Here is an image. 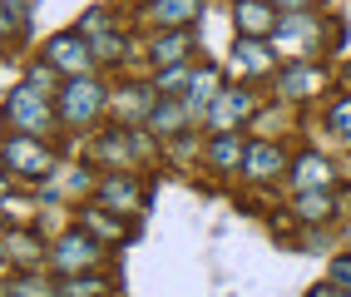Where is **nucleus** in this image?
Instances as JSON below:
<instances>
[{
    "instance_id": "13",
    "label": "nucleus",
    "mask_w": 351,
    "mask_h": 297,
    "mask_svg": "<svg viewBox=\"0 0 351 297\" xmlns=\"http://www.w3.org/2000/svg\"><path fill=\"white\" fill-rule=\"evenodd\" d=\"M154 84H138V80H129L124 89H114L109 95V109L119 114V124L124 129H138V124H149V109H154Z\"/></svg>"
},
{
    "instance_id": "9",
    "label": "nucleus",
    "mask_w": 351,
    "mask_h": 297,
    "mask_svg": "<svg viewBox=\"0 0 351 297\" xmlns=\"http://www.w3.org/2000/svg\"><path fill=\"white\" fill-rule=\"evenodd\" d=\"M322 84H326V75H322L317 60H287L282 75H277V95L297 104V99H317Z\"/></svg>"
},
{
    "instance_id": "14",
    "label": "nucleus",
    "mask_w": 351,
    "mask_h": 297,
    "mask_svg": "<svg viewBox=\"0 0 351 297\" xmlns=\"http://www.w3.org/2000/svg\"><path fill=\"white\" fill-rule=\"evenodd\" d=\"M189 55H193V35H189V30H158V35L149 40V64H154V75L189 64Z\"/></svg>"
},
{
    "instance_id": "3",
    "label": "nucleus",
    "mask_w": 351,
    "mask_h": 297,
    "mask_svg": "<svg viewBox=\"0 0 351 297\" xmlns=\"http://www.w3.org/2000/svg\"><path fill=\"white\" fill-rule=\"evenodd\" d=\"M0 164H5L15 178H25V184H45V178L55 174V154L40 139H30V134H15V139L0 144Z\"/></svg>"
},
{
    "instance_id": "26",
    "label": "nucleus",
    "mask_w": 351,
    "mask_h": 297,
    "mask_svg": "<svg viewBox=\"0 0 351 297\" xmlns=\"http://www.w3.org/2000/svg\"><path fill=\"white\" fill-rule=\"evenodd\" d=\"M317 0H272V10L277 15H302V10H312Z\"/></svg>"
},
{
    "instance_id": "28",
    "label": "nucleus",
    "mask_w": 351,
    "mask_h": 297,
    "mask_svg": "<svg viewBox=\"0 0 351 297\" xmlns=\"http://www.w3.org/2000/svg\"><path fill=\"white\" fill-rule=\"evenodd\" d=\"M307 297H351V287H337V283H317Z\"/></svg>"
},
{
    "instance_id": "33",
    "label": "nucleus",
    "mask_w": 351,
    "mask_h": 297,
    "mask_svg": "<svg viewBox=\"0 0 351 297\" xmlns=\"http://www.w3.org/2000/svg\"><path fill=\"white\" fill-rule=\"evenodd\" d=\"M10 5H15V0H10Z\"/></svg>"
},
{
    "instance_id": "30",
    "label": "nucleus",
    "mask_w": 351,
    "mask_h": 297,
    "mask_svg": "<svg viewBox=\"0 0 351 297\" xmlns=\"http://www.w3.org/2000/svg\"><path fill=\"white\" fill-rule=\"evenodd\" d=\"M346 89H351V64H346Z\"/></svg>"
},
{
    "instance_id": "8",
    "label": "nucleus",
    "mask_w": 351,
    "mask_h": 297,
    "mask_svg": "<svg viewBox=\"0 0 351 297\" xmlns=\"http://www.w3.org/2000/svg\"><path fill=\"white\" fill-rule=\"evenodd\" d=\"M95 193H99L104 209H109V213H119V218L138 213V209L149 203V189H144V178H138V174H104Z\"/></svg>"
},
{
    "instance_id": "18",
    "label": "nucleus",
    "mask_w": 351,
    "mask_h": 297,
    "mask_svg": "<svg viewBox=\"0 0 351 297\" xmlns=\"http://www.w3.org/2000/svg\"><path fill=\"white\" fill-rule=\"evenodd\" d=\"M243 154H247V144L238 139V134H213L208 149H203L208 169H218V174H243Z\"/></svg>"
},
{
    "instance_id": "6",
    "label": "nucleus",
    "mask_w": 351,
    "mask_h": 297,
    "mask_svg": "<svg viewBox=\"0 0 351 297\" xmlns=\"http://www.w3.org/2000/svg\"><path fill=\"white\" fill-rule=\"evenodd\" d=\"M45 64L50 70H60L64 80H75V75H95L89 64H95V50H89V40L80 30H60L50 45H45Z\"/></svg>"
},
{
    "instance_id": "11",
    "label": "nucleus",
    "mask_w": 351,
    "mask_h": 297,
    "mask_svg": "<svg viewBox=\"0 0 351 297\" xmlns=\"http://www.w3.org/2000/svg\"><path fill=\"white\" fill-rule=\"evenodd\" d=\"M228 64H232L238 80H267L277 70V50H272V40H238Z\"/></svg>"
},
{
    "instance_id": "4",
    "label": "nucleus",
    "mask_w": 351,
    "mask_h": 297,
    "mask_svg": "<svg viewBox=\"0 0 351 297\" xmlns=\"http://www.w3.org/2000/svg\"><path fill=\"white\" fill-rule=\"evenodd\" d=\"M0 114H5V124H10L15 134H30V139H40V134L55 124V104L45 99V95H30L25 84H15L10 95H5Z\"/></svg>"
},
{
    "instance_id": "16",
    "label": "nucleus",
    "mask_w": 351,
    "mask_h": 297,
    "mask_svg": "<svg viewBox=\"0 0 351 297\" xmlns=\"http://www.w3.org/2000/svg\"><path fill=\"white\" fill-rule=\"evenodd\" d=\"M292 184H297V193H312V189H332V164H326V158L317 154V149H302L297 158H292Z\"/></svg>"
},
{
    "instance_id": "24",
    "label": "nucleus",
    "mask_w": 351,
    "mask_h": 297,
    "mask_svg": "<svg viewBox=\"0 0 351 297\" xmlns=\"http://www.w3.org/2000/svg\"><path fill=\"white\" fill-rule=\"evenodd\" d=\"M60 297H109V278H69Z\"/></svg>"
},
{
    "instance_id": "23",
    "label": "nucleus",
    "mask_w": 351,
    "mask_h": 297,
    "mask_svg": "<svg viewBox=\"0 0 351 297\" xmlns=\"http://www.w3.org/2000/svg\"><path fill=\"white\" fill-rule=\"evenodd\" d=\"M326 129H332V139L351 149V95L346 99H332V109H326Z\"/></svg>"
},
{
    "instance_id": "10",
    "label": "nucleus",
    "mask_w": 351,
    "mask_h": 297,
    "mask_svg": "<svg viewBox=\"0 0 351 297\" xmlns=\"http://www.w3.org/2000/svg\"><path fill=\"white\" fill-rule=\"evenodd\" d=\"M277 15L272 0H232V30H238V40H272L277 30Z\"/></svg>"
},
{
    "instance_id": "21",
    "label": "nucleus",
    "mask_w": 351,
    "mask_h": 297,
    "mask_svg": "<svg viewBox=\"0 0 351 297\" xmlns=\"http://www.w3.org/2000/svg\"><path fill=\"white\" fill-rule=\"evenodd\" d=\"M292 209H297V218H307V223H326L337 213V198H332V189H312V193H297Z\"/></svg>"
},
{
    "instance_id": "29",
    "label": "nucleus",
    "mask_w": 351,
    "mask_h": 297,
    "mask_svg": "<svg viewBox=\"0 0 351 297\" xmlns=\"http://www.w3.org/2000/svg\"><path fill=\"white\" fill-rule=\"evenodd\" d=\"M5 198H10V184H5V178H0V209H5Z\"/></svg>"
},
{
    "instance_id": "31",
    "label": "nucleus",
    "mask_w": 351,
    "mask_h": 297,
    "mask_svg": "<svg viewBox=\"0 0 351 297\" xmlns=\"http://www.w3.org/2000/svg\"><path fill=\"white\" fill-rule=\"evenodd\" d=\"M0 272H5V253H0Z\"/></svg>"
},
{
    "instance_id": "15",
    "label": "nucleus",
    "mask_w": 351,
    "mask_h": 297,
    "mask_svg": "<svg viewBox=\"0 0 351 297\" xmlns=\"http://www.w3.org/2000/svg\"><path fill=\"white\" fill-rule=\"evenodd\" d=\"M218 89H223V80H218V64H198V70H193V80H189V89H183V109H189V119H203V114H208V104L218 99Z\"/></svg>"
},
{
    "instance_id": "17",
    "label": "nucleus",
    "mask_w": 351,
    "mask_h": 297,
    "mask_svg": "<svg viewBox=\"0 0 351 297\" xmlns=\"http://www.w3.org/2000/svg\"><path fill=\"white\" fill-rule=\"evenodd\" d=\"M203 15V0H154L149 5V25L158 30H189Z\"/></svg>"
},
{
    "instance_id": "5",
    "label": "nucleus",
    "mask_w": 351,
    "mask_h": 297,
    "mask_svg": "<svg viewBox=\"0 0 351 297\" xmlns=\"http://www.w3.org/2000/svg\"><path fill=\"white\" fill-rule=\"evenodd\" d=\"M252 114H257V95H252V89H247V84H223L203 119H208V129H213V134H232L243 119H252Z\"/></svg>"
},
{
    "instance_id": "22",
    "label": "nucleus",
    "mask_w": 351,
    "mask_h": 297,
    "mask_svg": "<svg viewBox=\"0 0 351 297\" xmlns=\"http://www.w3.org/2000/svg\"><path fill=\"white\" fill-rule=\"evenodd\" d=\"M30 233H5L0 238V253H10L15 263H40V258H50V248H40V243H25Z\"/></svg>"
},
{
    "instance_id": "7",
    "label": "nucleus",
    "mask_w": 351,
    "mask_h": 297,
    "mask_svg": "<svg viewBox=\"0 0 351 297\" xmlns=\"http://www.w3.org/2000/svg\"><path fill=\"white\" fill-rule=\"evenodd\" d=\"M99 263V238H89L84 228H75V233H60L50 243V268L69 272V278H80V272H89Z\"/></svg>"
},
{
    "instance_id": "1",
    "label": "nucleus",
    "mask_w": 351,
    "mask_h": 297,
    "mask_svg": "<svg viewBox=\"0 0 351 297\" xmlns=\"http://www.w3.org/2000/svg\"><path fill=\"white\" fill-rule=\"evenodd\" d=\"M55 109H60V119L69 129H89V124H99V114L109 109V84L95 80V75H75V80H64Z\"/></svg>"
},
{
    "instance_id": "20",
    "label": "nucleus",
    "mask_w": 351,
    "mask_h": 297,
    "mask_svg": "<svg viewBox=\"0 0 351 297\" xmlns=\"http://www.w3.org/2000/svg\"><path fill=\"white\" fill-rule=\"evenodd\" d=\"M80 223H84V233L99 238V243H104V238H129V223H124L119 213H109L104 203H89V209L80 213Z\"/></svg>"
},
{
    "instance_id": "32",
    "label": "nucleus",
    "mask_w": 351,
    "mask_h": 297,
    "mask_svg": "<svg viewBox=\"0 0 351 297\" xmlns=\"http://www.w3.org/2000/svg\"><path fill=\"white\" fill-rule=\"evenodd\" d=\"M149 5H154V0H149Z\"/></svg>"
},
{
    "instance_id": "12",
    "label": "nucleus",
    "mask_w": 351,
    "mask_h": 297,
    "mask_svg": "<svg viewBox=\"0 0 351 297\" xmlns=\"http://www.w3.org/2000/svg\"><path fill=\"white\" fill-rule=\"evenodd\" d=\"M287 169H292L287 149L272 144V139H257V144H247V154H243V174L252 178V184H272V178H282Z\"/></svg>"
},
{
    "instance_id": "25",
    "label": "nucleus",
    "mask_w": 351,
    "mask_h": 297,
    "mask_svg": "<svg viewBox=\"0 0 351 297\" xmlns=\"http://www.w3.org/2000/svg\"><path fill=\"white\" fill-rule=\"evenodd\" d=\"M20 30V15L10 10V0H0V40H10Z\"/></svg>"
},
{
    "instance_id": "27",
    "label": "nucleus",
    "mask_w": 351,
    "mask_h": 297,
    "mask_svg": "<svg viewBox=\"0 0 351 297\" xmlns=\"http://www.w3.org/2000/svg\"><path fill=\"white\" fill-rule=\"evenodd\" d=\"M332 283L337 287H351V258H337L332 263Z\"/></svg>"
},
{
    "instance_id": "19",
    "label": "nucleus",
    "mask_w": 351,
    "mask_h": 297,
    "mask_svg": "<svg viewBox=\"0 0 351 297\" xmlns=\"http://www.w3.org/2000/svg\"><path fill=\"white\" fill-rule=\"evenodd\" d=\"M193 119H189V109H183V99H154V109H149V134H178V129H189Z\"/></svg>"
},
{
    "instance_id": "2",
    "label": "nucleus",
    "mask_w": 351,
    "mask_h": 297,
    "mask_svg": "<svg viewBox=\"0 0 351 297\" xmlns=\"http://www.w3.org/2000/svg\"><path fill=\"white\" fill-rule=\"evenodd\" d=\"M326 20L312 15V10H302V15H282L277 20V30H272V50L277 55H287V60H317V50L326 45Z\"/></svg>"
}]
</instances>
